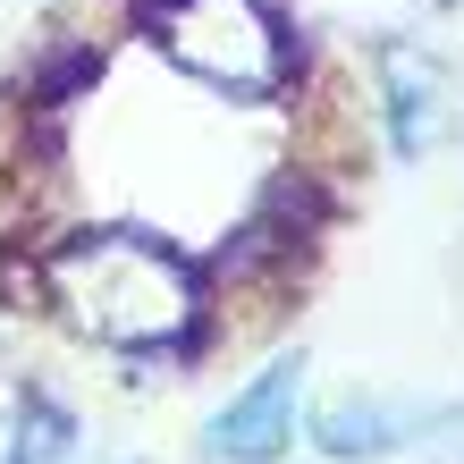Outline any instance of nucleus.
Wrapping results in <instances>:
<instances>
[{"mask_svg":"<svg viewBox=\"0 0 464 464\" xmlns=\"http://www.w3.org/2000/svg\"><path fill=\"white\" fill-rule=\"evenodd\" d=\"M389 76H397V144H405V152H422L430 135H440V76L422 85V68L405 60V51L389 60Z\"/></svg>","mask_w":464,"mask_h":464,"instance_id":"20e7f679","label":"nucleus"},{"mask_svg":"<svg viewBox=\"0 0 464 464\" xmlns=\"http://www.w3.org/2000/svg\"><path fill=\"white\" fill-rule=\"evenodd\" d=\"M60 295L76 304L85 330L119 338V346H152V338L186 330V279L144 237H93L76 254H60Z\"/></svg>","mask_w":464,"mask_h":464,"instance_id":"f257e3e1","label":"nucleus"},{"mask_svg":"<svg viewBox=\"0 0 464 464\" xmlns=\"http://www.w3.org/2000/svg\"><path fill=\"white\" fill-rule=\"evenodd\" d=\"M397 430L405 414H389V405H338V414H321V440H330L338 456H380V448H397Z\"/></svg>","mask_w":464,"mask_h":464,"instance_id":"39448f33","label":"nucleus"},{"mask_svg":"<svg viewBox=\"0 0 464 464\" xmlns=\"http://www.w3.org/2000/svg\"><path fill=\"white\" fill-rule=\"evenodd\" d=\"M76 440H68V414L60 405H34V422H25V440H17V464H68Z\"/></svg>","mask_w":464,"mask_h":464,"instance_id":"423d86ee","label":"nucleus"},{"mask_svg":"<svg viewBox=\"0 0 464 464\" xmlns=\"http://www.w3.org/2000/svg\"><path fill=\"white\" fill-rule=\"evenodd\" d=\"M295 389H304V372H295V363L262 372L254 389H245L220 422H211V456H228V464H262L270 448L287 440V422H295Z\"/></svg>","mask_w":464,"mask_h":464,"instance_id":"7ed1b4c3","label":"nucleus"},{"mask_svg":"<svg viewBox=\"0 0 464 464\" xmlns=\"http://www.w3.org/2000/svg\"><path fill=\"white\" fill-rule=\"evenodd\" d=\"M160 25H169V43L195 68H211V76H237V85L279 76V34H270V17L254 0H169Z\"/></svg>","mask_w":464,"mask_h":464,"instance_id":"f03ea898","label":"nucleus"}]
</instances>
